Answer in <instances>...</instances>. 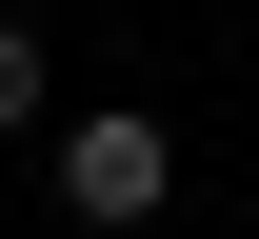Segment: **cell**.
Masks as SVG:
<instances>
[{"mask_svg":"<svg viewBox=\"0 0 259 239\" xmlns=\"http://www.w3.org/2000/svg\"><path fill=\"white\" fill-rule=\"evenodd\" d=\"M60 200H80L100 239H140V219L180 200V139L140 120V100H100V120H60Z\"/></svg>","mask_w":259,"mask_h":239,"instance_id":"1","label":"cell"},{"mask_svg":"<svg viewBox=\"0 0 259 239\" xmlns=\"http://www.w3.org/2000/svg\"><path fill=\"white\" fill-rule=\"evenodd\" d=\"M20 120H60V60H40V20H0V139Z\"/></svg>","mask_w":259,"mask_h":239,"instance_id":"2","label":"cell"}]
</instances>
